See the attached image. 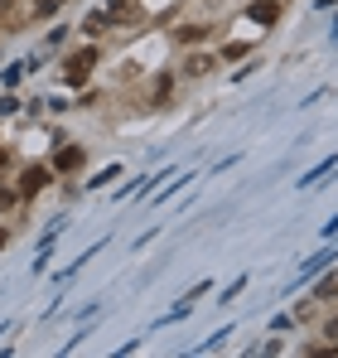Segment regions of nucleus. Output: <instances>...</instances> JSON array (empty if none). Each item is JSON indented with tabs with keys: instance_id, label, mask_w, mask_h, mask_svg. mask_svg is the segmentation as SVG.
<instances>
[{
	"instance_id": "1",
	"label": "nucleus",
	"mask_w": 338,
	"mask_h": 358,
	"mask_svg": "<svg viewBox=\"0 0 338 358\" xmlns=\"http://www.w3.org/2000/svg\"><path fill=\"white\" fill-rule=\"evenodd\" d=\"M247 20H251V24H276V20H281V5H276V0H251V5H247Z\"/></svg>"
},
{
	"instance_id": "2",
	"label": "nucleus",
	"mask_w": 338,
	"mask_h": 358,
	"mask_svg": "<svg viewBox=\"0 0 338 358\" xmlns=\"http://www.w3.org/2000/svg\"><path fill=\"white\" fill-rule=\"evenodd\" d=\"M97 68V49H82L78 59L68 63V83H87V73Z\"/></svg>"
},
{
	"instance_id": "11",
	"label": "nucleus",
	"mask_w": 338,
	"mask_h": 358,
	"mask_svg": "<svg viewBox=\"0 0 338 358\" xmlns=\"http://www.w3.org/2000/svg\"><path fill=\"white\" fill-rule=\"evenodd\" d=\"M58 5H63V0H39V15H54Z\"/></svg>"
},
{
	"instance_id": "4",
	"label": "nucleus",
	"mask_w": 338,
	"mask_h": 358,
	"mask_svg": "<svg viewBox=\"0 0 338 358\" xmlns=\"http://www.w3.org/2000/svg\"><path fill=\"white\" fill-rule=\"evenodd\" d=\"M54 165H58V170H78V165H82V150H78V145H68V150H63V145H58Z\"/></svg>"
},
{
	"instance_id": "9",
	"label": "nucleus",
	"mask_w": 338,
	"mask_h": 358,
	"mask_svg": "<svg viewBox=\"0 0 338 358\" xmlns=\"http://www.w3.org/2000/svg\"><path fill=\"white\" fill-rule=\"evenodd\" d=\"M338 296V271L334 276H324V281H319V300H334Z\"/></svg>"
},
{
	"instance_id": "5",
	"label": "nucleus",
	"mask_w": 338,
	"mask_h": 358,
	"mask_svg": "<svg viewBox=\"0 0 338 358\" xmlns=\"http://www.w3.org/2000/svg\"><path fill=\"white\" fill-rule=\"evenodd\" d=\"M334 165H338V160H324V165H314L309 175L300 179V189H314V184H319V179H324V175H334Z\"/></svg>"
},
{
	"instance_id": "15",
	"label": "nucleus",
	"mask_w": 338,
	"mask_h": 358,
	"mask_svg": "<svg viewBox=\"0 0 338 358\" xmlns=\"http://www.w3.org/2000/svg\"><path fill=\"white\" fill-rule=\"evenodd\" d=\"M0 5H10V0H0Z\"/></svg>"
},
{
	"instance_id": "3",
	"label": "nucleus",
	"mask_w": 338,
	"mask_h": 358,
	"mask_svg": "<svg viewBox=\"0 0 338 358\" xmlns=\"http://www.w3.org/2000/svg\"><path fill=\"white\" fill-rule=\"evenodd\" d=\"M44 184H49V170H44V165H29V170H24V179H20V194H24V199H34Z\"/></svg>"
},
{
	"instance_id": "7",
	"label": "nucleus",
	"mask_w": 338,
	"mask_h": 358,
	"mask_svg": "<svg viewBox=\"0 0 338 358\" xmlns=\"http://www.w3.org/2000/svg\"><path fill=\"white\" fill-rule=\"evenodd\" d=\"M208 68H213V59H208V54H193V59L184 63V73H189V78H203Z\"/></svg>"
},
{
	"instance_id": "14",
	"label": "nucleus",
	"mask_w": 338,
	"mask_h": 358,
	"mask_svg": "<svg viewBox=\"0 0 338 358\" xmlns=\"http://www.w3.org/2000/svg\"><path fill=\"white\" fill-rule=\"evenodd\" d=\"M0 247H5V233H0Z\"/></svg>"
},
{
	"instance_id": "10",
	"label": "nucleus",
	"mask_w": 338,
	"mask_h": 358,
	"mask_svg": "<svg viewBox=\"0 0 338 358\" xmlns=\"http://www.w3.org/2000/svg\"><path fill=\"white\" fill-rule=\"evenodd\" d=\"M15 199H20V189H10V184H0V213H5V208H15Z\"/></svg>"
},
{
	"instance_id": "8",
	"label": "nucleus",
	"mask_w": 338,
	"mask_h": 358,
	"mask_svg": "<svg viewBox=\"0 0 338 358\" xmlns=\"http://www.w3.org/2000/svg\"><path fill=\"white\" fill-rule=\"evenodd\" d=\"M203 34H208V29H203V24H184V29H179V39H184V44H198V39H203Z\"/></svg>"
},
{
	"instance_id": "13",
	"label": "nucleus",
	"mask_w": 338,
	"mask_h": 358,
	"mask_svg": "<svg viewBox=\"0 0 338 358\" xmlns=\"http://www.w3.org/2000/svg\"><path fill=\"white\" fill-rule=\"evenodd\" d=\"M0 165H5V150H0Z\"/></svg>"
},
{
	"instance_id": "12",
	"label": "nucleus",
	"mask_w": 338,
	"mask_h": 358,
	"mask_svg": "<svg viewBox=\"0 0 338 358\" xmlns=\"http://www.w3.org/2000/svg\"><path fill=\"white\" fill-rule=\"evenodd\" d=\"M324 339H338V315L329 320V324H324Z\"/></svg>"
},
{
	"instance_id": "6",
	"label": "nucleus",
	"mask_w": 338,
	"mask_h": 358,
	"mask_svg": "<svg viewBox=\"0 0 338 358\" xmlns=\"http://www.w3.org/2000/svg\"><path fill=\"white\" fill-rule=\"evenodd\" d=\"M107 24H112V15H107V10H92V15L82 20V29H87V34H102Z\"/></svg>"
}]
</instances>
